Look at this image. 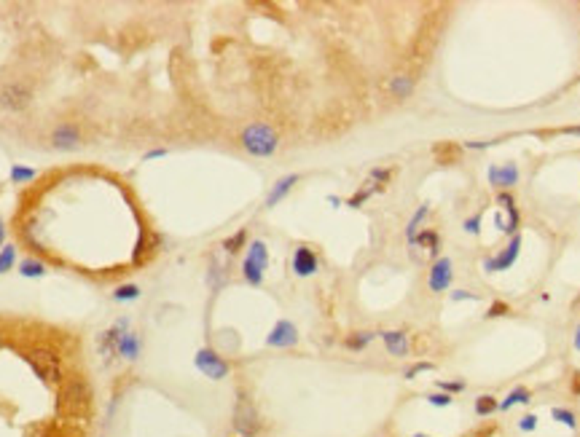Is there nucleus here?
Here are the masks:
<instances>
[{
  "mask_svg": "<svg viewBox=\"0 0 580 437\" xmlns=\"http://www.w3.org/2000/svg\"><path fill=\"white\" fill-rule=\"evenodd\" d=\"M57 408H59L62 416H68V418H89V411H92V387L86 384V378H81V376L65 378V384L59 387Z\"/></svg>",
  "mask_w": 580,
  "mask_h": 437,
  "instance_id": "obj_1",
  "label": "nucleus"
},
{
  "mask_svg": "<svg viewBox=\"0 0 580 437\" xmlns=\"http://www.w3.org/2000/svg\"><path fill=\"white\" fill-rule=\"evenodd\" d=\"M240 140H242V148L250 156H255V159H269L280 148V137H277V132L269 123H250V126H244Z\"/></svg>",
  "mask_w": 580,
  "mask_h": 437,
  "instance_id": "obj_2",
  "label": "nucleus"
},
{
  "mask_svg": "<svg viewBox=\"0 0 580 437\" xmlns=\"http://www.w3.org/2000/svg\"><path fill=\"white\" fill-rule=\"evenodd\" d=\"M24 360H27V365L32 367V373H35L41 381H46V384H65L62 357H59L57 352L38 346V349L24 352Z\"/></svg>",
  "mask_w": 580,
  "mask_h": 437,
  "instance_id": "obj_3",
  "label": "nucleus"
},
{
  "mask_svg": "<svg viewBox=\"0 0 580 437\" xmlns=\"http://www.w3.org/2000/svg\"><path fill=\"white\" fill-rule=\"evenodd\" d=\"M266 266H269V250H266V244L261 239H255V242L247 247V255L242 261V276L247 279V285L258 287L264 282Z\"/></svg>",
  "mask_w": 580,
  "mask_h": 437,
  "instance_id": "obj_4",
  "label": "nucleus"
},
{
  "mask_svg": "<svg viewBox=\"0 0 580 437\" xmlns=\"http://www.w3.org/2000/svg\"><path fill=\"white\" fill-rule=\"evenodd\" d=\"M234 429L240 432V437H255L261 432V416L244 392H240L237 405H234Z\"/></svg>",
  "mask_w": 580,
  "mask_h": 437,
  "instance_id": "obj_5",
  "label": "nucleus"
},
{
  "mask_svg": "<svg viewBox=\"0 0 580 437\" xmlns=\"http://www.w3.org/2000/svg\"><path fill=\"white\" fill-rule=\"evenodd\" d=\"M132 327H129V316H119L105 333H99L97 336V352L102 354V360H105V365H110L113 360H116V346H119V338L124 336V333H129Z\"/></svg>",
  "mask_w": 580,
  "mask_h": 437,
  "instance_id": "obj_6",
  "label": "nucleus"
},
{
  "mask_svg": "<svg viewBox=\"0 0 580 437\" xmlns=\"http://www.w3.org/2000/svg\"><path fill=\"white\" fill-rule=\"evenodd\" d=\"M193 365H196V370H199L202 376H207V378H213V381H223V378L231 373L229 363L218 354L215 349H199L196 357H193Z\"/></svg>",
  "mask_w": 580,
  "mask_h": 437,
  "instance_id": "obj_7",
  "label": "nucleus"
},
{
  "mask_svg": "<svg viewBox=\"0 0 580 437\" xmlns=\"http://www.w3.org/2000/svg\"><path fill=\"white\" fill-rule=\"evenodd\" d=\"M30 102H32V92H30V86L22 83V81L6 83V86L0 89V105H3L6 110L19 113V110H24V108L30 105Z\"/></svg>",
  "mask_w": 580,
  "mask_h": 437,
  "instance_id": "obj_8",
  "label": "nucleus"
},
{
  "mask_svg": "<svg viewBox=\"0 0 580 437\" xmlns=\"http://www.w3.org/2000/svg\"><path fill=\"white\" fill-rule=\"evenodd\" d=\"M266 343L274 346V349H290V346H296V343H298V330H296V325H293L290 319H280V322L271 327V333L266 336Z\"/></svg>",
  "mask_w": 580,
  "mask_h": 437,
  "instance_id": "obj_9",
  "label": "nucleus"
},
{
  "mask_svg": "<svg viewBox=\"0 0 580 437\" xmlns=\"http://www.w3.org/2000/svg\"><path fill=\"white\" fill-rule=\"evenodd\" d=\"M51 145L57 148V150H75V148L81 145V129L70 121L59 123L51 132Z\"/></svg>",
  "mask_w": 580,
  "mask_h": 437,
  "instance_id": "obj_10",
  "label": "nucleus"
},
{
  "mask_svg": "<svg viewBox=\"0 0 580 437\" xmlns=\"http://www.w3.org/2000/svg\"><path fill=\"white\" fill-rule=\"evenodd\" d=\"M452 276H454V271H452V261H449V258H441V261H435L433 268H430L427 285H430V290L433 292H443L449 285H452Z\"/></svg>",
  "mask_w": 580,
  "mask_h": 437,
  "instance_id": "obj_11",
  "label": "nucleus"
},
{
  "mask_svg": "<svg viewBox=\"0 0 580 437\" xmlns=\"http://www.w3.org/2000/svg\"><path fill=\"white\" fill-rule=\"evenodd\" d=\"M317 266H320V261H317L312 247H304V244L296 247V252H293V271L298 276H312V274H317Z\"/></svg>",
  "mask_w": 580,
  "mask_h": 437,
  "instance_id": "obj_12",
  "label": "nucleus"
},
{
  "mask_svg": "<svg viewBox=\"0 0 580 437\" xmlns=\"http://www.w3.org/2000/svg\"><path fill=\"white\" fill-rule=\"evenodd\" d=\"M519 250H521V236H513L510 244L503 250V255H500V258H489V261L483 263V268H486V271H505V268H510L516 263Z\"/></svg>",
  "mask_w": 580,
  "mask_h": 437,
  "instance_id": "obj_13",
  "label": "nucleus"
},
{
  "mask_svg": "<svg viewBox=\"0 0 580 437\" xmlns=\"http://www.w3.org/2000/svg\"><path fill=\"white\" fill-rule=\"evenodd\" d=\"M140 352H143V338H140V333L129 330V333H124V336L119 338V346H116V357H121V360H129V363H135V360L140 357Z\"/></svg>",
  "mask_w": 580,
  "mask_h": 437,
  "instance_id": "obj_14",
  "label": "nucleus"
},
{
  "mask_svg": "<svg viewBox=\"0 0 580 437\" xmlns=\"http://www.w3.org/2000/svg\"><path fill=\"white\" fill-rule=\"evenodd\" d=\"M489 183L494 188H513L519 183V167L516 164H503V167H492L489 170Z\"/></svg>",
  "mask_w": 580,
  "mask_h": 437,
  "instance_id": "obj_15",
  "label": "nucleus"
},
{
  "mask_svg": "<svg viewBox=\"0 0 580 437\" xmlns=\"http://www.w3.org/2000/svg\"><path fill=\"white\" fill-rule=\"evenodd\" d=\"M382 341H385L389 354H395V357H406V354H409V336H406V333H400V330H387V333H382Z\"/></svg>",
  "mask_w": 580,
  "mask_h": 437,
  "instance_id": "obj_16",
  "label": "nucleus"
},
{
  "mask_svg": "<svg viewBox=\"0 0 580 437\" xmlns=\"http://www.w3.org/2000/svg\"><path fill=\"white\" fill-rule=\"evenodd\" d=\"M296 183H298V174H285V177H280V180L274 183V188L269 191V196H266V207L280 204V201L290 194V188H293Z\"/></svg>",
  "mask_w": 580,
  "mask_h": 437,
  "instance_id": "obj_17",
  "label": "nucleus"
},
{
  "mask_svg": "<svg viewBox=\"0 0 580 437\" xmlns=\"http://www.w3.org/2000/svg\"><path fill=\"white\" fill-rule=\"evenodd\" d=\"M387 89H389L392 97L406 99L414 94V78H411V75H392L389 83H387Z\"/></svg>",
  "mask_w": 580,
  "mask_h": 437,
  "instance_id": "obj_18",
  "label": "nucleus"
},
{
  "mask_svg": "<svg viewBox=\"0 0 580 437\" xmlns=\"http://www.w3.org/2000/svg\"><path fill=\"white\" fill-rule=\"evenodd\" d=\"M433 156L438 159V164H454L462 156V148L454 145V143H441V145L433 148Z\"/></svg>",
  "mask_w": 580,
  "mask_h": 437,
  "instance_id": "obj_19",
  "label": "nucleus"
},
{
  "mask_svg": "<svg viewBox=\"0 0 580 437\" xmlns=\"http://www.w3.org/2000/svg\"><path fill=\"white\" fill-rule=\"evenodd\" d=\"M19 274L24 279H38V276L46 274V263L38 261V258H24V261H19Z\"/></svg>",
  "mask_w": 580,
  "mask_h": 437,
  "instance_id": "obj_20",
  "label": "nucleus"
},
{
  "mask_svg": "<svg viewBox=\"0 0 580 437\" xmlns=\"http://www.w3.org/2000/svg\"><path fill=\"white\" fill-rule=\"evenodd\" d=\"M497 201H500V204H505V212H508L505 231L508 234H516V228H519V210H516V204H513V196L500 194L497 196Z\"/></svg>",
  "mask_w": 580,
  "mask_h": 437,
  "instance_id": "obj_21",
  "label": "nucleus"
},
{
  "mask_svg": "<svg viewBox=\"0 0 580 437\" xmlns=\"http://www.w3.org/2000/svg\"><path fill=\"white\" fill-rule=\"evenodd\" d=\"M374 338H376V333H371V330H360V333L347 336V338H344V346H347V349H352V352H360V349H365V346H368Z\"/></svg>",
  "mask_w": 580,
  "mask_h": 437,
  "instance_id": "obj_22",
  "label": "nucleus"
},
{
  "mask_svg": "<svg viewBox=\"0 0 580 437\" xmlns=\"http://www.w3.org/2000/svg\"><path fill=\"white\" fill-rule=\"evenodd\" d=\"M530 397H532V394H530V389H527V387L513 389V392L508 394L505 400L500 403V411H510V408H513L516 403H519V405H524V403H530Z\"/></svg>",
  "mask_w": 580,
  "mask_h": 437,
  "instance_id": "obj_23",
  "label": "nucleus"
},
{
  "mask_svg": "<svg viewBox=\"0 0 580 437\" xmlns=\"http://www.w3.org/2000/svg\"><path fill=\"white\" fill-rule=\"evenodd\" d=\"M35 177H38V172L32 170V167H22V164H14L11 167V183H17V185L32 183Z\"/></svg>",
  "mask_w": 580,
  "mask_h": 437,
  "instance_id": "obj_24",
  "label": "nucleus"
},
{
  "mask_svg": "<svg viewBox=\"0 0 580 437\" xmlns=\"http://www.w3.org/2000/svg\"><path fill=\"white\" fill-rule=\"evenodd\" d=\"M17 266V244H6L0 250V276Z\"/></svg>",
  "mask_w": 580,
  "mask_h": 437,
  "instance_id": "obj_25",
  "label": "nucleus"
},
{
  "mask_svg": "<svg viewBox=\"0 0 580 437\" xmlns=\"http://www.w3.org/2000/svg\"><path fill=\"white\" fill-rule=\"evenodd\" d=\"M137 298H140V287L137 285H121L119 290L113 292V301H119V303H132Z\"/></svg>",
  "mask_w": 580,
  "mask_h": 437,
  "instance_id": "obj_26",
  "label": "nucleus"
},
{
  "mask_svg": "<svg viewBox=\"0 0 580 437\" xmlns=\"http://www.w3.org/2000/svg\"><path fill=\"white\" fill-rule=\"evenodd\" d=\"M244 242H247V231L240 228L234 236H229V239L223 242V250H226V252H231V255H237L242 247H244Z\"/></svg>",
  "mask_w": 580,
  "mask_h": 437,
  "instance_id": "obj_27",
  "label": "nucleus"
},
{
  "mask_svg": "<svg viewBox=\"0 0 580 437\" xmlns=\"http://www.w3.org/2000/svg\"><path fill=\"white\" fill-rule=\"evenodd\" d=\"M416 247H427V250H435L438 247V234H435L433 228H425V231H419L416 236H414V242Z\"/></svg>",
  "mask_w": 580,
  "mask_h": 437,
  "instance_id": "obj_28",
  "label": "nucleus"
},
{
  "mask_svg": "<svg viewBox=\"0 0 580 437\" xmlns=\"http://www.w3.org/2000/svg\"><path fill=\"white\" fill-rule=\"evenodd\" d=\"M497 408H500V405H497V397H492V394H483V397L476 400V413H478V416H492Z\"/></svg>",
  "mask_w": 580,
  "mask_h": 437,
  "instance_id": "obj_29",
  "label": "nucleus"
},
{
  "mask_svg": "<svg viewBox=\"0 0 580 437\" xmlns=\"http://www.w3.org/2000/svg\"><path fill=\"white\" fill-rule=\"evenodd\" d=\"M425 215H427V204H422V207H419V210H416V215H414V218H411L409 228H406V239H409V242H414V236H416V234H419V223H422V220H425Z\"/></svg>",
  "mask_w": 580,
  "mask_h": 437,
  "instance_id": "obj_30",
  "label": "nucleus"
},
{
  "mask_svg": "<svg viewBox=\"0 0 580 437\" xmlns=\"http://www.w3.org/2000/svg\"><path fill=\"white\" fill-rule=\"evenodd\" d=\"M551 416H554V421L564 424V427H570V429H575V427H578V418H575V413L567 411V408H554V411H551Z\"/></svg>",
  "mask_w": 580,
  "mask_h": 437,
  "instance_id": "obj_31",
  "label": "nucleus"
},
{
  "mask_svg": "<svg viewBox=\"0 0 580 437\" xmlns=\"http://www.w3.org/2000/svg\"><path fill=\"white\" fill-rule=\"evenodd\" d=\"M223 282H226V274H223L220 263H215V261H213V268H210V285H213V287L218 290Z\"/></svg>",
  "mask_w": 580,
  "mask_h": 437,
  "instance_id": "obj_32",
  "label": "nucleus"
},
{
  "mask_svg": "<svg viewBox=\"0 0 580 437\" xmlns=\"http://www.w3.org/2000/svg\"><path fill=\"white\" fill-rule=\"evenodd\" d=\"M389 177H392L389 170H371V183H376V185H385Z\"/></svg>",
  "mask_w": 580,
  "mask_h": 437,
  "instance_id": "obj_33",
  "label": "nucleus"
},
{
  "mask_svg": "<svg viewBox=\"0 0 580 437\" xmlns=\"http://www.w3.org/2000/svg\"><path fill=\"white\" fill-rule=\"evenodd\" d=\"M427 400H430V405H435V408H446V405L452 403V397H449V394H441V392H438V394H430Z\"/></svg>",
  "mask_w": 580,
  "mask_h": 437,
  "instance_id": "obj_34",
  "label": "nucleus"
},
{
  "mask_svg": "<svg viewBox=\"0 0 580 437\" xmlns=\"http://www.w3.org/2000/svg\"><path fill=\"white\" fill-rule=\"evenodd\" d=\"M425 370H433V363H419V365H414V367H409V370H406V378H414L416 373H425Z\"/></svg>",
  "mask_w": 580,
  "mask_h": 437,
  "instance_id": "obj_35",
  "label": "nucleus"
},
{
  "mask_svg": "<svg viewBox=\"0 0 580 437\" xmlns=\"http://www.w3.org/2000/svg\"><path fill=\"white\" fill-rule=\"evenodd\" d=\"M534 427H537V418H534V416H524V418L519 421V429H521V432H532Z\"/></svg>",
  "mask_w": 580,
  "mask_h": 437,
  "instance_id": "obj_36",
  "label": "nucleus"
},
{
  "mask_svg": "<svg viewBox=\"0 0 580 437\" xmlns=\"http://www.w3.org/2000/svg\"><path fill=\"white\" fill-rule=\"evenodd\" d=\"M510 309H508V303H492V309H489V316H505Z\"/></svg>",
  "mask_w": 580,
  "mask_h": 437,
  "instance_id": "obj_37",
  "label": "nucleus"
},
{
  "mask_svg": "<svg viewBox=\"0 0 580 437\" xmlns=\"http://www.w3.org/2000/svg\"><path fill=\"white\" fill-rule=\"evenodd\" d=\"M167 156V150L164 148H153V150H148L145 153V161H153V159H164Z\"/></svg>",
  "mask_w": 580,
  "mask_h": 437,
  "instance_id": "obj_38",
  "label": "nucleus"
},
{
  "mask_svg": "<svg viewBox=\"0 0 580 437\" xmlns=\"http://www.w3.org/2000/svg\"><path fill=\"white\" fill-rule=\"evenodd\" d=\"M465 228H467L470 234H478V228H481V218H470L467 223H465Z\"/></svg>",
  "mask_w": 580,
  "mask_h": 437,
  "instance_id": "obj_39",
  "label": "nucleus"
},
{
  "mask_svg": "<svg viewBox=\"0 0 580 437\" xmlns=\"http://www.w3.org/2000/svg\"><path fill=\"white\" fill-rule=\"evenodd\" d=\"M452 298H454V301H473V298H476V295H473V292L457 290V292H452Z\"/></svg>",
  "mask_w": 580,
  "mask_h": 437,
  "instance_id": "obj_40",
  "label": "nucleus"
},
{
  "mask_svg": "<svg viewBox=\"0 0 580 437\" xmlns=\"http://www.w3.org/2000/svg\"><path fill=\"white\" fill-rule=\"evenodd\" d=\"M441 389H443V392H462L465 384H462V381H457V384H441Z\"/></svg>",
  "mask_w": 580,
  "mask_h": 437,
  "instance_id": "obj_41",
  "label": "nucleus"
},
{
  "mask_svg": "<svg viewBox=\"0 0 580 437\" xmlns=\"http://www.w3.org/2000/svg\"><path fill=\"white\" fill-rule=\"evenodd\" d=\"M6 247V223H3V218H0V250Z\"/></svg>",
  "mask_w": 580,
  "mask_h": 437,
  "instance_id": "obj_42",
  "label": "nucleus"
},
{
  "mask_svg": "<svg viewBox=\"0 0 580 437\" xmlns=\"http://www.w3.org/2000/svg\"><path fill=\"white\" fill-rule=\"evenodd\" d=\"M572 392H575V394H580V370L575 373V376H572Z\"/></svg>",
  "mask_w": 580,
  "mask_h": 437,
  "instance_id": "obj_43",
  "label": "nucleus"
},
{
  "mask_svg": "<svg viewBox=\"0 0 580 437\" xmlns=\"http://www.w3.org/2000/svg\"><path fill=\"white\" fill-rule=\"evenodd\" d=\"M564 132H567V134H580V126H567Z\"/></svg>",
  "mask_w": 580,
  "mask_h": 437,
  "instance_id": "obj_44",
  "label": "nucleus"
},
{
  "mask_svg": "<svg viewBox=\"0 0 580 437\" xmlns=\"http://www.w3.org/2000/svg\"><path fill=\"white\" fill-rule=\"evenodd\" d=\"M328 201H331L334 207H341V199H338V196H328Z\"/></svg>",
  "mask_w": 580,
  "mask_h": 437,
  "instance_id": "obj_45",
  "label": "nucleus"
},
{
  "mask_svg": "<svg viewBox=\"0 0 580 437\" xmlns=\"http://www.w3.org/2000/svg\"><path fill=\"white\" fill-rule=\"evenodd\" d=\"M575 349L580 352V325H578V330H575Z\"/></svg>",
  "mask_w": 580,
  "mask_h": 437,
  "instance_id": "obj_46",
  "label": "nucleus"
},
{
  "mask_svg": "<svg viewBox=\"0 0 580 437\" xmlns=\"http://www.w3.org/2000/svg\"><path fill=\"white\" fill-rule=\"evenodd\" d=\"M492 432H494V429H486V432H478V435H473V437H489Z\"/></svg>",
  "mask_w": 580,
  "mask_h": 437,
  "instance_id": "obj_47",
  "label": "nucleus"
},
{
  "mask_svg": "<svg viewBox=\"0 0 580 437\" xmlns=\"http://www.w3.org/2000/svg\"><path fill=\"white\" fill-rule=\"evenodd\" d=\"M414 437H430V435H414Z\"/></svg>",
  "mask_w": 580,
  "mask_h": 437,
  "instance_id": "obj_48",
  "label": "nucleus"
},
{
  "mask_svg": "<svg viewBox=\"0 0 580 437\" xmlns=\"http://www.w3.org/2000/svg\"><path fill=\"white\" fill-rule=\"evenodd\" d=\"M0 343H3V333H0Z\"/></svg>",
  "mask_w": 580,
  "mask_h": 437,
  "instance_id": "obj_49",
  "label": "nucleus"
}]
</instances>
